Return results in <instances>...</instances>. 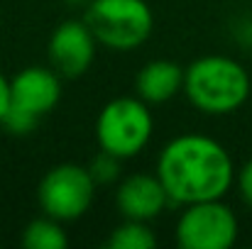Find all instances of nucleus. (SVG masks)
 Masks as SVG:
<instances>
[{"instance_id":"12","label":"nucleus","mask_w":252,"mask_h":249,"mask_svg":"<svg viewBox=\"0 0 252 249\" xmlns=\"http://www.w3.org/2000/svg\"><path fill=\"white\" fill-rule=\"evenodd\" d=\"M105 245H108V249H155L157 235L152 232L150 222L125 220L110 230V237Z\"/></svg>"},{"instance_id":"13","label":"nucleus","mask_w":252,"mask_h":249,"mask_svg":"<svg viewBox=\"0 0 252 249\" xmlns=\"http://www.w3.org/2000/svg\"><path fill=\"white\" fill-rule=\"evenodd\" d=\"M120 162L123 159H118V157H113V154H108V152L100 149V154L91 162L88 171H91V176H93L95 183H100V186L103 183H113V181L120 178Z\"/></svg>"},{"instance_id":"3","label":"nucleus","mask_w":252,"mask_h":249,"mask_svg":"<svg viewBox=\"0 0 252 249\" xmlns=\"http://www.w3.org/2000/svg\"><path fill=\"white\" fill-rule=\"evenodd\" d=\"M155 120L150 112V103L140 95H120L113 98L95 120V139L98 147L118 159L137 157L152 139Z\"/></svg>"},{"instance_id":"9","label":"nucleus","mask_w":252,"mask_h":249,"mask_svg":"<svg viewBox=\"0 0 252 249\" xmlns=\"http://www.w3.org/2000/svg\"><path fill=\"white\" fill-rule=\"evenodd\" d=\"M169 203L171 200L157 173H130L120 178L115 191V205L125 220L150 222L164 213Z\"/></svg>"},{"instance_id":"11","label":"nucleus","mask_w":252,"mask_h":249,"mask_svg":"<svg viewBox=\"0 0 252 249\" xmlns=\"http://www.w3.org/2000/svg\"><path fill=\"white\" fill-rule=\"evenodd\" d=\"M22 247L27 249H66L69 247V237L64 232V222L49 218V215H39L34 218L25 232H22Z\"/></svg>"},{"instance_id":"10","label":"nucleus","mask_w":252,"mask_h":249,"mask_svg":"<svg viewBox=\"0 0 252 249\" xmlns=\"http://www.w3.org/2000/svg\"><path fill=\"white\" fill-rule=\"evenodd\" d=\"M179 90H184V69L169 59L147 61L135 76V93L150 105L167 103Z\"/></svg>"},{"instance_id":"15","label":"nucleus","mask_w":252,"mask_h":249,"mask_svg":"<svg viewBox=\"0 0 252 249\" xmlns=\"http://www.w3.org/2000/svg\"><path fill=\"white\" fill-rule=\"evenodd\" d=\"M7 105H10V79H5L2 71H0V125L5 120Z\"/></svg>"},{"instance_id":"1","label":"nucleus","mask_w":252,"mask_h":249,"mask_svg":"<svg viewBox=\"0 0 252 249\" xmlns=\"http://www.w3.org/2000/svg\"><path fill=\"white\" fill-rule=\"evenodd\" d=\"M155 173L169 200L179 205L223 198L235 181V166L228 149L213 137L196 132L169 139L157 157Z\"/></svg>"},{"instance_id":"5","label":"nucleus","mask_w":252,"mask_h":249,"mask_svg":"<svg viewBox=\"0 0 252 249\" xmlns=\"http://www.w3.org/2000/svg\"><path fill=\"white\" fill-rule=\"evenodd\" d=\"M62 100V76L54 69L27 66L10 79V105L2 127L10 135H30Z\"/></svg>"},{"instance_id":"4","label":"nucleus","mask_w":252,"mask_h":249,"mask_svg":"<svg viewBox=\"0 0 252 249\" xmlns=\"http://www.w3.org/2000/svg\"><path fill=\"white\" fill-rule=\"evenodd\" d=\"M84 20L98 44L115 52L137 49L155 29V15L145 0H91Z\"/></svg>"},{"instance_id":"8","label":"nucleus","mask_w":252,"mask_h":249,"mask_svg":"<svg viewBox=\"0 0 252 249\" xmlns=\"http://www.w3.org/2000/svg\"><path fill=\"white\" fill-rule=\"evenodd\" d=\"M95 44L86 20H64L49 37V64L62 79H79L95 59Z\"/></svg>"},{"instance_id":"2","label":"nucleus","mask_w":252,"mask_h":249,"mask_svg":"<svg viewBox=\"0 0 252 249\" xmlns=\"http://www.w3.org/2000/svg\"><path fill=\"white\" fill-rule=\"evenodd\" d=\"M248 69L223 54H206L184 69V93L189 103L206 115H228L250 98Z\"/></svg>"},{"instance_id":"6","label":"nucleus","mask_w":252,"mask_h":249,"mask_svg":"<svg viewBox=\"0 0 252 249\" xmlns=\"http://www.w3.org/2000/svg\"><path fill=\"white\" fill-rule=\"evenodd\" d=\"M95 181L81 164H57L52 166L39 186H37V203L44 215L59 222H74L84 218L95 195Z\"/></svg>"},{"instance_id":"14","label":"nucleus","mask_w":252,"mask_h":249,"mask_svg":"<svg viewBox=\"0 0 252 249\" xmlns=\"http://www.w3.org/2000/svg\"><path fill=\"white\" fill-rule=\"evenodd\" d=\"M235 178H238V191H240L243 200L252 208V159L238 171Z\"/></svg>"},{"instance_id":"7","label":"nucleus","mask_w":252,"mask_h":249,"mask_svg":"<svg viewBox=\"0 0 252 249\" xmlns=\"http://www.w3.org/2000/svg\"><path fill=\"white\" fill-rule=\"evenodd\" d=\"M238 215L223 198L184 205L176 220V242L184 249H230L238 240Z\"/></svg>"}]
</instances>
